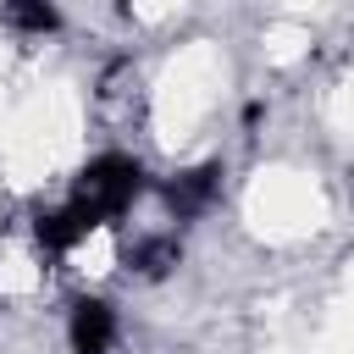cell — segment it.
Masks as SVG:
<instances>
[{
    "instance_id": "cell-2",
    "label": "cell",
    "mask_w": 354,
    "mask_h": 354,
    "mask_svg": "<svg viewBox=\"0 0 354 354\" xmlns=\"http://www.w3.org/2000/svg\"><path fill=\"white\" fill-rule=\"evenodd\" d=\"M160 199L177 221H194L205 216L216 199H221V160H205V166H188V171H171L160 183Z\"/></svg>"
},
{
    "instance_id": "cell-5",
    "label": "cell",
    "mask_w": 354,
    "mask_h": 354,
    "mask_svg": "<svg viewBox=\"0 0 354 354\" xmlns=\"http://www.w3.org/2000/svg\"><path fill=\"white\" fill-rule=\"evenodd\" d=\"M133 271L144 277V282H160V277H171L177 266H183V243L171 238V232H149V238H138L133 243Z\"/></svg>"
},
{
    "instance_id": "cell-1",
    "label": "cell",
    "mask_w": 354,
    "mask_h": 354,
    "mask_svg": "<svg viewBox=\"0 0 354 354\" xmlns=\"http://www.w3.org/2000/svg\"><path fill=\"white\" fill-rule=\"evenodd\" d=\"M138 194H144V166H138L133 155H122V149L94 155V160L77 171V183H72V205H77V210H88V216H94V227H105V221L127 216Z\"/></svg>"
},
{
    "instance_id": "cell-7",
    "label": "cell",
    "mask_w": 354,
    "mask_h": 354,
    "mask_svg": "<svg viewBox=\"0 0 354 354\" xmlns=\"http://www.w3.org/2000/svg\"><path fill=\"white\" fill-rule=\"evenodd\" d=\"M260 116H266V105H260V100H249V105H243V127H260Z\"/></svg>"
},
{
    "instance_id": "cell-6",
    "label": "cell",
    "mask_w": 354,
    "mask_h": 354,
    "mask_svg": "<svg viewBox=\"0 0 354 354\" xmlns=\"http://www.w3.org/2000/svg\"><path fill=\"white\" fill-rule=\"evenodd\" d=\"M0 22L11 33H28V39H44L61 28V11L55 0H0Z\"/></svg>"
},
{
    "instance_id": "cell-3",
    "label": "cell",
    "mask_w": 354,
    "mask_h": 354,
    "mask_svg": "<svg viewBox=\"0 0 354 354\" xmlns=\"http://www.w3.org/2000/svg\"><path fill=\"white\" fill-rule=\"evenodd\" d=\"M66 343H72V354H111L116 348V310L105 299H77L72 321H66Z\"/></svg>"
},
{
    "instance_id": "cell-4",
    "label": "cell",
    "mask_w": 354,
    "mask_h": 354,
    "mask_svg": "<svg viewBox=\"0 0 354 354\" xmlns=\"http://www.w3.org/2000/svg\"><path fill=\"white\" fill-rule=\"evenodd\" d=\"M88 232H94V216H88V210H77L72 199H66L61 210H39V216H33V238H39V249H44L50 260L72 254Z\"/></svg>"
}]
</instances>
